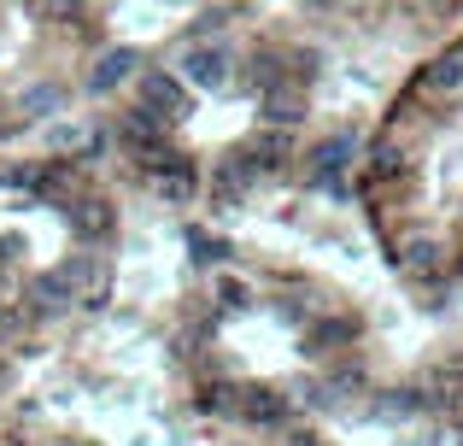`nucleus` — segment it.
<instances>
[{
    "label": "nucleus",
    "mask_w": 463,
    "mask_h": 446,
    "mask_svg": "<svg viewBox=\"0 0 463 446\" xmlns=\"http://www.w3.org/2000/svg\"><path fill=\"white\" fill-rule=\"evenodd\" d=\"M182 71H188L194 89H223L229 71H235V59H229V47L200 42V47H188V53H182Z\"/></svg>",
    "instance_id": "f257e3e1"
},
{
    "label": "nucleus",
    "mask_w": 463,
    "mask_h": 446,
    "mask_svg": "<svg viewBox=\"0 0 463 446\" xmlns=\"http://www.w3.org/2000/svg\"><path fill=\"white\" fill-rule=\"evenodd\" d=\"M141 106L170 124L176 112H188V89H182V77H170V71H141Z\"/></svg>",
    "instance_id": "f03ea898"
},
{
    "label": "nucleus",
    "mask_w": 463,
    "mask_h": 446,
    "mask_svg": "<svg viewBox=\"0 0 463 446\" xmlns=\"http://www.w3.org/2000/svg\"><path fill=\"white\" fill-rule=\"evenodd\" d=\"M136 65H141L136 47H106V53L94 59V71H89V94H112V89H124V82L136 77Z\"/></svg>",
    "instance_id": "7ed1b4c3"
},
{
    "label": "nucleus",
    "mask_w": 463,
    "mask_h": 446,
    "mask_svg": "<svg viewBox=\"0 0 463 446\" xmlns=\"http://www.w3.org/2000/svg\"><path fill=\"white\" fill-rule=\"evenodd\" d=\"M71 294H77V276H71V264H59V270H42L30 282V311H65Z\"/></svg>",
    "instance_id": "20e7f679"
},
{
    "label": "nucleus",
    "mask_w": 463,
    "mask_h": 446,
    "mask_svg": "<svg viewBox=\"0 0 463 446\" xmlns=\"http://www.w3.org/2000/svg\"><path fill=\"white\" fill-rule=\"evenodd\" d=\"M264 118L270 124H299L306 118V89L299 82H270L264 89Z\"/></svg>",
    "instance_id": "39448f33"
},
{
    "label": "nucleus",
    "mask_w": 463,
    "mask_h": 446,
    "mask_svg": "<svg viewBox=\"0 0 463 446\" xmlns=\"http://www.w3.org/2000/svg\"><path fill=\"white\" fill-rule=\"evenodd\" d=\"M153 183H158V195H165L170 206H188V200H194V188H200V183H194V171H188L182 159H170L165 171L153 176Z\"/></svg>",
    "instance_id": "423d86ee"
},
{
    "label": "nucleus",
    "mask_w": 463,
    "mask_h": 446,
    "mask_svg": "<svg viewBox=\"0 0 463 446\" xmlns=\"http://www.w3.org/2000/svg\"><path fill=\"white\" fill-rule=\"evenodd\" d=\"M399 270L405 276H434L440 270V247H434V241H405V247H399Z\"/></svg>",
    "instance_id": "0eeeda50"
},
{
    "label": "nucleus",
    "mask_w": 463,
    "mask_h": 446,
    "mask_svg": "<svg viewBox=\"0 0 463 446\" xmlns=\"http://www.w3.org/2000/svg\"><path fill=\"white\" fill-rule=\"evenodd\" d=\"M422 82H429L434 94H458L463 89V53H440L429 71H422Z\"/></svg>",
    "instance_id": "6e6552de"
},
{
    "label": "nucleus",
    "mask_w": 463,
    "mask_h": 446,
    "mask_svg": "<svg viewBox=\"0 0 463 446\" xmlns=\"http://www.w3.org/2000/svg\"><path fill=\"white\" fill-rule=\"evenodd\" d=\"M182 241H188V252H194V264H223L229 259V241L223 235H212V229H182Z\"/></svg>",
    "instance_id": "1a4fd4ad"
},
{
    "label": "nucleus",
    "mask_w": 463,
    "mask_h": 446,
    "mask_svg": "<svg viewBox=\"0 0 463 446\" xmlns=\"http://www.w3.org/2000/svg\"><path fill=\"white\" fill-rule=\"evenodd\" d=\"M35 183H42V165L0 159V188H18V195H35Z\"/></svg>",
    "instance_id": "9d476101"
},
{
    "label": "nucleus",
    "mask_w": 463,
    "mask_h": 446,
    "mask_svg": "<svg viewBox=\"0 0 463 446\" xmlns=\"http://www.w3.org/2000/svg\"><path fill=\"white\" fill-rule=\"evenodd\" d=\"M65 106V89H53V82H35L30 94H24V112L30 118H42V112H59Z\"/></svg>",
    "instance_id": "9b49d317"
},
{
    "label": "nucleus",
    "mask_w": 463,
    "mask_h": 446,
    "mask_svg": "<svg viewBox=\"0 0 463 446\" xmlns=\"http://www.w3.org/2000/svg\"><path fill=\"white\" fill-rule=\"evenodd\" d=\"M370 171L375 176H405V153H399L393 141H375L370 147Z\"/></svg>",
    "instance_id": "f8f14e48"
},
{
    "label": "nucleus",
    "mask_w": 463,
    "mask_h": 446,
    "mask_svg": "<svg viewBox=\"0 0 463 446\" xmlns=\"http://www.w3.org/2000/svg\"><path fill=\"white\" fill-rule=\"evenodd\" d=\"M217 299H223V306H247V288L241 282H217Z\"/></svg>",
    "instance_id": "ddd939ff"
},
{
    "label": "nucleus",
    "mask_w": 463,
    "mask_h": 446,
    "mask_svg": "<svg viewBox=\"0 0 463 446\" xmlns=\"http://www.w3.org/2000/svg\"><path fill=\"white\" fill-rule=\"evenodd\" d=\"M6 335H18V318H12V311H0V341H6Z\"/></svg>",
    "instance_id": "4468645a"
},
{
    "label": "nucleus",
    "mask_w": 463,
    "mask_h": 446,
    "mask_svg": "<svg viewBox=\"0 0 463 446\" xmlns=\"http://www.w3.org/2000/svg\"><path fill=\"white\" fill-rule=\"evenodd\" d=\"M288 446H323V441H311V435H294V441H288Z\"/></svg>",
    "instance_id": "2eb2a0df"
},
{
    "label": "nucleus",
    "mask_w": 463,
    "mask_h": 446,
    "mask_svg": "<svg viewBox=\"0 0 463 446\" xmlns=\"http://www.w3.org/2000/svg\"><path fill=\"white\" fill-rule=\"evenodd\" d=\"M12 446H30V441H12Z\"/></svg>",
    "instance_id": "dca6fc26"
}]
</instances>
